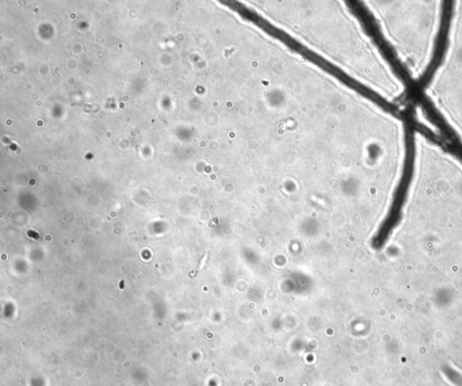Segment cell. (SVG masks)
Masks as SVG:
<instances>
[{
	"mask_svg": "<svg viewBox=\"0 0 462 386\" xmlns=\"http://www.w3.org/2000/svg\"><path fill=\"white\" fill-rule=\"evenodd\" d=\"M447 373H448L449 379H452L454 384L462 386V376L461 375L455 372H449V371Z\"/></svg>",
	"mask_w": 462,
	"mask_h": 386,
	"instance_id": "2",
	"label": "cell"
},
{
	"mask_svg": "<svg viewBox=\"0 0 462 386\" xmlns=\"http://www.w3.org/2000/svg\"><path fill=\"white\" fill-rule=\"evenodd\" d=\"M380 12L385 35L415 78L429 65L438 33L442 2L394 1L382 3Z\"/></svg>",
	"mask_w": 462,
	"mask_h": 386,
	"instance_id": "1",
	"label": "cell"
}]
</instances>
